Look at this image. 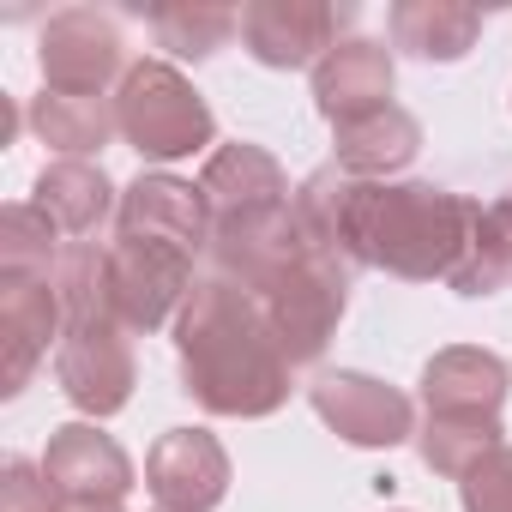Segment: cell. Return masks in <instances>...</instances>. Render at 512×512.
Masks as SVG:
<instances>
[{
	"instance_id": "1",
	"label": "cell",
	"mask_w": 512,
	"mask_h": 512,
	"mask_svg": "<svg viewBox=\"0 0 512 512\" xmlns=\"http://www.w3.org/2000/svg\"><path fill=\"white\" fill-rule=\"evenodd\" d=\"M181 392L211 416H272L290 398V356L272 338L260 296L223 278H199L175 314Z\"/></svg>"
},
{
	"instance_id": "2",
	"label": "cell",
	"mask_w": 512,
	"mask_h": 512,
	"mask_svg": "<svg viewBox=\"0 0 512 512\" xmlns=\"http://www.w3.org/2000/svg\"><path fill=\"white\" fill-rule=\"evenodd\" d=\"M476 199L440 181H362L356 199V247L362 266H380L404 284H446L470 241Z\"/></svg>"
},
{
	"instance_id": "3",
	"label": "cell",
	"mask_w": 512,
	"mask_h": 512,
	"mask_svg": "<svg viewBox=\"0 0 512 512\" xmlns=\"http://www.w3.org/2000/svg\"><path fill=\"white\" fill-rule=\"evenodd\" d=\"M115 121H121V139L151 163L193 157L217 139V121H211L205 97L169 61H133V73L115 91Z\"/></svg>"
},
{
	"instance_id": "4",
	"label": "cell",
	"mask_w": 512,
	"mask_h": 512,
	"mask_svg": "<svg viewBox=\"0 0 512 512\" xmlns=\"http://www.w3.org/2000/svg\"><path fill=\"white\" fill-rule=\"evenodd\" d=\"M350 284L356 278L344 266H332V260H320V253L302 247V260L260 290V308H266L272 338L290 356V368H308V362L326 356V344H332V332H338V320L350 308Z\"/></svg>"
},
{
	"instance_id": "5",
	"label": "cell",
	"mask_w": 512,
	"mask_h": 512,
	"mask_svg": "<svg viewBox=\"0 0 512 512\" xmlns=\"http://www.w3.org/2000/svg\"><path fill=\"white\" fill-rule=\"evenodd\" d=\"M133 332L115 314H91V320H67L61 344H55V380L61 392L85 410V416H115L127 410L133 386H139V362H133Z\"/></svg>"
},
{
	"instance_id": "6",
	"label": "cell",
	"mask_w": 512,
	"mask_h": 512,
	"mask_svg": "<svg viewBox=\"0 0 512 512\" xmlns=\"http://www.w3.org/2000/svg\"><path fill=\"white\" fill-rule=\"evenodd\" d=\"M193 290V253L145 235L109 241V308L127 332H157Z\"/></svg>"
},
{
	"instance_id": "7",
	"label": "cell",
	"mask_w": 512,
	"mask_h": 512,
	"mask_svg": "<svg viewBox=\"0 0 512 512\" xmlns=\"http://www.w3.org/2000/svg\"><path fill=\"white\" fill-rule=\"evenodd\" d=\"M43 91H91L109 97V85L121 91L127 67V37L115 25V13L97 7H61L43 25Z\"/></svg>"
},
{
	"instance_id": "8",
	"label": "cell",
	"mask_w": 512,
	"mask_h": 512,
	"mask_svg": "<svg viewBox=\"0 0 512 512\" xmlns=\"http://www.w3.org/2000/svg\"><path fill=\"white\" fill-rule=\"evenodd\" d=\"M356 25V7H326V0H253L241 7V49L260 67H320L344 31Z\"/></svg>"
},
{
	"instance_id": "9",
	"label": "cell",
	"mask_w": 512,
	"mask_h": 512,
	"mask_svg": "<svg viewBox=\"0 0 512 512\" xmlns=\"http://www.w3.org/2000/svg\"><path fill=\"white\" fill-rule=\"evenodd\" d=\"M308 404L320 410V422L350 440V446H404L416 434V410L398 386L356 374V368H326L308 386Z\"/></svg>"
},
{
	"instance_id": "10",
	"label": "cell",
	"mask_w": 512,
	"mask_h": 512,
	"mask_svg": "<svg viewBox=\"0 0 512 512\" xmlns=\"http://www.w3.org/2000/svg\"><path fill=\"white\" fill-rule=\"evenodd\" d=\"M302 229H296V211L290 205H272V211H247V217H223L211 223V278L260 296L272 278H284L296 260H302Z\"/></svg>"
},
{
	"instance_id": "11",
	"label": "cell",
	"mask_w": 512,
	"mask_h": 512,
	"mask_svg": "<svg viewBox=\"0 0 512 512\" xmlns=\"http://www.w3.org/2000/svg\"><path fill=\"white\" fill-rule=\"evenodd\" d=\"M67 332V302L43 272H0V392H25L49 344Z\"/></svg>"
},
{
	"instance_id": "12",
	"label": "cell",
	"mask_w": 512,
	"mask_h": 512,
	"mask_svg": "<svg viewBox=\"0 0 512 512\" xmlns=\"http://www.w3.org/2000/svg\"><path fill=\"white\" fill-rule=\"evenodd\" d=\"M145 488L163 512H211L229 494V452L205 428H169L145 452Z\"/></svg>"
},
{
	"instance_id": "13",
	"label": "cell",
	"mask_w": 512,
	"mask_h": 512,
	"mask_svg": "<svg viewBox=\"0 0 512 512\" xmlns=\"http://www.w3.org/2000/svg\"><path fill=\"white\" fill-rule=\"evenodd\" d=\"M115 235H145V241H169L181 253H205L211 247V205H205L199 181L139 175L133 187H121Z\"/></svg>"
},
{
	"instance_id": "14",
	"label": "cell",
	"mask_w": 512,
	"mask_h": 512,
	"mask_svg": "<svg viewBox=\"0 0 512 512\" xmlns=\"http://www.w3.org/2000/svg\"><path fill=\"white\" fill-rule=\"evenodd\" d=\"M392 85H398V67H392V49L374 43V37H344L320 67H314V103L332 127L344 121H362L374 109H392Z\"/></svg>"
},
{
	"instance_id": "15",
	"label": "cell",
	"mask_w": 512,
	"mask_h": 512,
	"mask_svg": "<svg viewBox=\"0 0 512 512\" xmlns=\"http://www.w3.org/2000/svg\"><path fill=\"white\" fill-rule=\"evenodd\" d=\"M43 476H49L55 500H127V488H133L127 452L97 422L55 428L49 434V452H43Z\"/></svg>"
},
{
	"instance_id": "16",
	"label": "cell",
	"mask_w": 512,
	"mask_h": 512,
	"mask_svg": "<svg viewBox=\"0 0 512 512\" xmlns=\"http://www.w3.org/2000/svg\"><path fill=\"white\" fill-rule=\"evenodd\" d=\"M199 193L211 205V223L223 217H247V211H272V205H290V175L278 169V157L266 145H217L199 169Z\"/></svg>"
},
{
	"instance_id": "17",
	"label": "cell",
	"mask_w": 512,
	"mask_h": 512,
	"mask_svg": "<svg viewBox=\"0 0 512 512\" xmlns=\"http://www.w3.org/2000/svg\"><path fill=\"white\" fill-rule=\"evenodd\" d=\"M356 199H362V181L344 175L338 163L314 169V175L296 187V199H290L308 253H320V260L344 266L350 278L362 272V247H356Z\"/></svg>"
},
{
	"instance_id": "18",
	"label": "cell",
	"mask_w": 512,
	"mask_h": 512,
	"mask_svg": "<svg viewBox=\"0 0 512 512\" xmlns=\"http://www.w3.org/2000/svg\"><path fill=\"white\" fill-rule=\"evenodd\" d=\"M428 416H500L506 404V362L476 344H452L422 368Z\"/></svg>"
},
{
	"instance_id": "19",
	"label": "cell",
	"mask_w": 512,
	"mask_h": 512,
	"mask_svg": "<svg viewBox=\"0 0 512 512\" xmlns=\"http://www.w3.org/2000/svg\"><path fill=\"white\" fill-rule=\"evenodd\" d=\"M332 145H338V169H344V175H356V181H386V175H398V169L416 163V151H422V121H416L404 103H392V109H374V115H362V121L332 127Z\"/></svg>"
},
{
	"instance_id": "20",
	"label": "cell",
	"mask_w": 512,
	"mask_h": 512,
	"mask_svg": "<svg viewBox=\"0 0 512 512\" xmlns=\"http://www.w3.org/2000/svg\"><path fill=\"white\" fill-rule=\"evenodd\" d=\"M31 133L55 151V157H73V163H91L115 133V97H91V91H43L31 103Z\"/></svg>"
},
{
	"instance_id": "21",
	"label": "cell",
	"mask_w": 512,
	"mask_h": 512,
	"mask_svg": "<svg viewBox=\"0 0 512 512\" xmlns=\"http://www.w3.org/2000/svg\"><path fill=\"white\" fill-rule=\"evenodd\" d=\"M31 193H37L31 205H37L61 235H97V223H103L109 211H121L115 181H109L97 163H73V157H55V163L37 175Z\"/></svg>"
},
{
	"instance_id": "22",
	"label": "cell",
	"mask_w": 512,
	"mask_h": 512,
	"mask_svg": "<svg viewBox=\"0 0 512 512\" xmlns=\"http://www.w3.org/2000/svg\"><path fill=\"white\" fill-rule=\"evenodd\" d=\"M386 31H392V49L416 61H464L482 37V13L452 7V0H398L386 13Z\"/></svg>"
},
{
	"instance_id": "23",
	"label": "cell",
	"mask_w": 512,
	"mask_h": 512,
	"mask_svg": "<svg viewBox=\"0 0 512 512\" xmlns=\"http://www.w3.org/2000/svg\"><path fill=\"white\" fill-rule=\"evenodd\" d=\"M151 37L175 61H211L229 37H241V7H205V0H181V7H151Z\"/></svg>"
},
{
	"instance_id": "24",
	"label": "cell",
	"mask_w": 512,
	"mask_h": 512,
	"mask_svg": "<svg viewBox=\"0 0 512 512\" xmlns=\"http://www.w3.org/2000/svg\"><path fill=\"white\" fill-rule=\"evenodd\" d=\"M416 446H422V464H428L434 476L464 482V476H470L494 446H506V440H500V416H428L422 434H416Z\"/></svg>"
},
{
	"instance_id": "25",
	"label": "cell",
	"mask_w": 512,
	"mask_h": 512,
	"mask_svg": "<svg viewBox=\"0 0 512 512\" xmlns=\"http://www.w3.org/2000/svg\"><path fill=\"white\" fill-rule=\"evenodd\" d=\"M506 278H512V235H506V223H500L488 205H476L470 241H464V253H458L446 290H458V296H494Z\"/></svg>"
},
{
	"instance_id": "26",
	"label": "cell",
	"mask_w": 512,
	"mask_h": 512,
	"mask_svg": "<svg viewBox=\"0 0 512 512\" xmlns=\"http://www.w3.org/2000/svg\"><path fill=\"white\" fill-rule=\"evenodd\" d=\"M61 253H67V241L37 205H7L0 211V272H43V278H55Z\"/></svg>"
},
{
	"instance_id": "27",
	"label": "cell",
	"mask_w": 512,
	"mask_h": 512,
	"mask_svg": "<svg viewBox=\"0 0 512 512\" xmlns=\"http://www.w3.org/2000/svg\"><path fill=\"white\" fill-rule=\"evenodd\" d=\"M458 494H464V512H512V446H494L458 482Z\"/></svg>"
},
{
	"instance_id": "28",
	"label": "cell",
	"mask_w": 512,
	"mask_h": 512,
	"mask_svg": "<svg viewBox=\"0 0 512 512\" xmlns=\"http://www.w3.org/2000/svg\"><path fill=\"white\" fill-rule=\"evenodd\" d=\"M55 512H127L121 500H55Z\"/></svg>"
},
{
	"instance_id": "29",
	"label": "cell",
	"mask_w": 512,
	"mask_h": 512,
	"mask_svg": "<svg viewBox=\"0 0 512 512\" xmlns=\"http://www.w3.org/2000/svg\"><path fill=\"white\" fill-rule=\"evenodd\" d=\"M157 512H163V506H157Z\"/></svg>"
}]
</instances>
